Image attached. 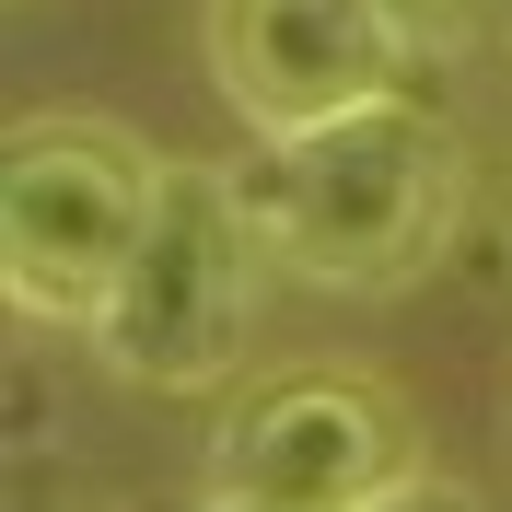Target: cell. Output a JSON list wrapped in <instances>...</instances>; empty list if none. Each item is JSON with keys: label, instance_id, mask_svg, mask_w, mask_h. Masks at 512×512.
Returning a JSON list of instances; mask_svg holds the SVG:
<instances>
[{"label": "cell", "instance_id": "1", "mask_svg": "<svg viewBox=\"0 0 512 512\" xmlns=\"http://www.w3.org/2000/svg\"><path fill=\"white\" fill-rule=\"evenodd\" d=\"M256 233L315 291H408L466 233V140L419 94H373L350 117L268 140L245 163Z\"/></svg>", "mask_w": 512, "mask_h": 512}, {"label": "cell", "instance_id": "2", "mask_svg": "<svg viewBox=\"0 0 512 512\" xmlns=\"http://www.w3.org/2000/svg\"><path fill=\"white\" fill-rule=\"evenodd\" d=\"M268 233H256L245 175L222 163H163L152 222L128 245L105 315L82 326L94 361L117 384H152V396H198V384H233L256 350V291H268Z\"/></svg>", "mask_w": 512, "mask_h": 512}, {"label": "cell", "instance_id": "3", "mask_svg": "<svg viewBox=\"0 0 512 512\" xmlns=\"http://www.w3.org/2000/svg\"><path fill=\"white\" fill-rule=\"evenodd\" d=\"M152 187L163 163L117 117H70V105L24 117L0 152V291H12V315L94 326L140 222H152Z\"/></svg>", "mask_w": 512, "mask_h": 512}, {"label": "cell", "instance_id": "4", "mask_svg": "<svg viewBox=\"0 0 512 512\" xmlns=\"http://www.w3.org/2000/svg\"><path fill=\"white\" fill-rule=\"evenodd\" d=\"M419 466L408 408L384 373L303 361L233 396L210 431V512H361Z\"/></svg>", "mask_w": 512, "mask_h": 512}, {"label": "cell", "instance_id": "5", "mask_svg": "<svg viewBox=\"0 0 512 512\" xmlns=\"http://www.w3.org/2000/svg\"><path fill=\"white\" fill-rule=\"evenodd\" d=\"M396 70H408V35L384 24V0H210V82L256 140L350 117L396 94Z\"/></svg>", "mask_w": 512, "mask_h": 512}, {"label": "cell", "instance_id": "6", "mask_svg": "<svg viewBox=\"0 0 512 512\" xmlns=\"http://www.w3.org/2000/svg\"><path fill=\"white\" fill-rule=\"evenodd\" d=\"M384 24L408 35V59H454L478 35V0H384Z\"/></svg>", "mask_w": 512, "mask_h": 512}, {"label": "cell", "instance_id": "7", "mask_svg": "<svg viewBox=\"0 0 512 512\" xmlns=\"http://www.w3.org/2000/svg\"><path fill=\"white\" fill-rule=\"evenodd\" d=\"M361 512H489L466 478H443V466H408V478L384 489V501H361Z\"/></svg>", "mask_w": 512, "mask_h": 512}]
</instances>
